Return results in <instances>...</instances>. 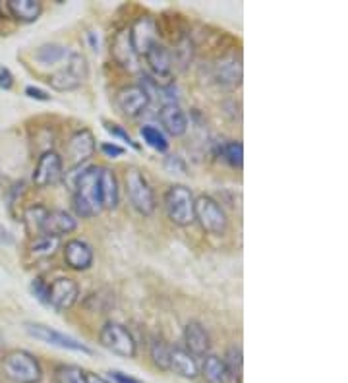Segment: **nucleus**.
Returning <instances> with one entry per match:
<instances>
[{"label": "nucleus", "instance_id": "f257e3e1", "mask_svg": "<svg viewBox=\"0 0 348 383\" xmlns=\"http://www.w3.org/2000/svg\"><path fill=\"white\" fill-rule=\"evenodd\" d=\"M101 167L82 168V173L74 180V211L82 219H92L103 211V196H101Z\"/></svg>", "mask_w": 348, "mask_h": 383}, {"label": "nucleus", "instance_id": "f03ea898", "mask_svg": "<svg viewBox=\"0 0 348 383\" xmlns=\"http://www.w3.org/2000/svg\"><path fill=\"white\" fill-rule=\"evenodd\" d=\"M165 211L176 226H190L196 221V198L184 184H174L165 194Z\"/></svg>", "mask_w": 348, "mask_h": 383}, {"label": "nucleus", "instance_id": "7ed1b4c3", "mask_svg": "<svg viewBox=\"0 0 348 383\" xmlns=\"http://www.w3.org/2000/svg\"><path fill=\"white\" fill-rule=\"evenodd\" d=\"M124 186H126V196L132 203V208L140 213V215L150 217L155 211V192L147 182L145 175L141 173L138 167L126 168L124 173Z\"/></svg>", "mask_w": 348, "mask_h": 383}, {"label": "nucleus", "instance_id": "20e7f679", "mask_svg": "<svg viewBox=\"0 0 348 383\" xmlns=\"http://www.w3.org/2000/svg\"><path fill=\"white\" fill-rule=\"evenodd\" d=\"M2 370L10 382L39 383L43 380V368L34 354L25 350H12L2 360Z\"/></svg>", "mask_w": 348, "mask_h": 383}, {"label": "nucleus", "instance_id": "39448f33", "mask_svg": "<svg viewBox=\"0 0 348 383\" xmlns=\"http://www.w3.org/2000/svg\"><path fill=\"white\" fill-rule=\"evenodd\" d=\"M87 74H89V70H87L85 57L80 52H70L64 66L58 68L55 74H50L49 84L57 92H72L85 82Z\"/></svg>", "mask_w": 348, "mask_h": 383}, {"label": "nucleus", "instance_id": "423d86ee", "mask_svg": "<svg viewBox=\"0 0 348 383\" xmlns=\"http://www.w3.org/2000/svg\"><path fill=\"white\" fill-rule=\"evenodd\" d=\"M99 342L113 354H118L122 359H133L138 352V345L133 335L128 331V327L116 321H107L101 327Z\"/></svg>", "mask_w": 348, "mask_h": 383}, {"label": "nucleus", "instance_id": "0eeeda50", "mask_svg": "<svg viewBox=\"0 0 348 383\" xmlns=\"http://www.w3.org/2000/svg\"><path fill=\"white\" fill-rule=\"evenodd\" d=\"M196 221L209 234H223L229 226V217L224 209L211 196H199L196 200Z\"/></svg>", "mask_w": 348, "mask_h": 383}, {"label": "nucleus", "instance_id": "6e6552de", "mask_svg": "<svg viewBox=\"0 0 348 383\" xmlns=\"http://www.w3.org/2000/svg\"><path fill=\"white\" fill-rule=\"evenodd\" d=\"M25 331L31 335L37 341L47 342V345H52V347H58V349H66V350H75V352H83V354H92V349L85 347L83 342L75 341L68 335L60 333L57 329H52L49 325L45 324H25Z\"/></svg>", "mask_w": 348, "mask_h": 383}, {"label": "nucleus", "instance_id": "1a4fd4ad", "mask_svg": "<svg viewBox=\"0 0 348 383\" xmlns=\"http://www.w3.org/2000/svg\"><path fill=\"white\" fill-rule=\"evenodd\" d=\"M116 107L128 118L140 117L141 113L150 105V92L143 85H126L116 93Z\"/></svg>", "mask_w": 348, "mask_h": 383}, {"label": "nucleus", "instance_id": "9d476101", "mask_svg": "<svg viewBox=\"0 0 348 383\" xmlns=\"http://www.w3.org/2000/svg\"><path fill=\"white\" fill-rule=\"evenodd\" d=\"M80 296V287L70 277H60L49 284V306L57 312H66L74 306Z\"/></svg>", "mask_w": 348, "mask_h": 383}, {"label": "nucleus", "instance_id": "9b49d317", "mask_svg": "<svg viewBox=\"0 0 348 383\" xmlns=\"http://www.w3.org/2000/svg\"><path fill=\"white\" fill-rule=\"evenodd\" d=\"M62 157L57 151H45L34 171V182L39 188L55 186L62 178Z\"/></svg>", "mask_w": 348, "mask_h": 383}, {"label": "nucleus", "instance_id": "f8f14e48", "mask_svg": "<svg viewBox=\"0 0 348 383\" xmlns=\"http://www.w3.org/2000/svg\"><path fill=\"white\" fill-rule=\"evenodd\" d=\"M110 55L118 66L126 68V70H138V52L133 49L132 37H130V29H122L115 35L113 45H110Z\"/></svg>", "mask_w": 348, "mask_h": 383}, {"label": "nucleus", "instance_id": "ddd939ff", "mask_svg": "<svg viewBox=\"0 0 348 383\" xmlns=\"http://www.w3.org/2000/svg\"><path fill=\"white\" fill-rule=\"evenodd\" d=\"M75 229H78V221L74 215H70L64 209H49V213L43 221L41 236L60 238L62 234L74 233Z\"/></svg>", "mask_w": 348, "mask_h": 383}, {"label": "nucleus", "instance_id": "4468645a", "mask_svg": "<svg viewBox=\"0 0 348 383\" xmlns=\"http://www.w3.org/2000/svg\"><path fill=\"white\" fill-rule=\"evenodd\" d=\"M64 261L74 271H85L93 266V248L87 242L72 238L64 246Z\"/></svg>", "mask_w": 348, "mask_h": 383}, {"label": "nucleus", "instance_id": "2eb2a0df", "mask_svg": "<svg viewBox=\"0 0 348 383\" xmlns=\"http://www.w3.org/2000/svg\"><path fill=\"white\" fill-rule=\"evenodd\" d=\"M95 136H93L92 130H87V128H83L80 132H75L72 138H70V142H68V155L72 159V163L74 165H82L85 163L87 159L93 157V153H95Z\"/></svg>", "mask_w": 348, "mask_h": 383}, {"label": "nucleus", "instance_id": "dca6fc26", "mask_svg": "<svg viewBox=\"0 0 348 383\" xmlns=\"http://www.w3.org/2000/svg\"><path fill=\"white\" fill-rule=\"evenodd\" d=\"M184 342L191 356H208L211 349V337L199 321H190L184 327Z\"/></svg>", "mask_w": 348, "mask_h": 383}, {"label": "nucleus", "instance_id": "f3484780", "mask_svg": "<svg viewBox=\"0 0 348 383\" xmlns=\"http://www.w3.org/2000/svg\"><path fill=\"white\" fill-rule=\"evenodd\" d=\"M130 37H132V45L138 57L145 55L153 43H157V29L151 17H140L136 20V24L130 27Z\"/></svg>", "mask_w": 348, "mask_h": 383}, {"label": "nucleus", "instance_id": "a211bd4d", "mask_svg": "<svg viewBox=\"0 0 348 383\" xmlns=\"http://www.w3.org/2000/svg\"><path fill=\"white\" fill-rule=\"evenodd\" d=\"M159 120L165 128L166 132L174 136V138H182L184 133L188 132V117L182 108L174 103H168L159 110Z\"/></svg>", "mask_w": 348, "mask_h": 383}, {"label": "nucleus", "instance_id": "6ab92c4d", "mask_svg": "<svg viewBox=\"0 0 348 383\" xmlns=\"http://www.w3.org/2000/svg\"><path fill=\"white\" fill-rule=\"evenodd\" d=\"M143 57H145V62L151 68V72L157 75V78H165V75L171 74V70H173V57H171V52H168L165 45H161L159 41L153 43Z\"/></svg>", "mask_w": 348, "mask_h": 383}, {"label": "nucleus", "instance_id": "aec40b11", "mask_svg": "<svg viewBox=\"0 0 348 383\" xmlns=\"http://www.w3.org/2000/svg\"><path fill=\"white\" fill-rule=\"evenodd\" d=\"M171 370L186 380H196L199 375V366L196 359L188 350L178 349V347L171 349Z\"/></svg>", "mask_w": 348, "mask_h": 383}, {"label": "nucleus", "instance_id": "412c9836", "mask_svg": "<svg viewBox=\"0 0 348 383\" xmlns=\"http://www.w3.org/2000/svg\"><path fill=\"white\" fill-rule=\"evenodd\" d=\"M101 196H103V208L115 209L120 201V188H118V178L115 171L107 167H101Z\"/></svg>", "mask_w": 348, "mask_h": 383}, {"label": "nucleus", "instance_id": "4be33fe9", "mask_svg": "<svg viewBox=\"0 0 348 383\" xmlns=\"http://www.w3.org/2000/svg\"><path fill=\"white\" fill-rule=\"evenodd\" d=\"M8 10L17 22L31 24L43 14V4L39 0H8Z\"/></svg>", "mask_w": 348, "mask_h": 383}, {"label": "nucleus", "instance_id": "5701e85b", "mask_svg": "<svg viewBox=\"0 0 348 383\" xmlns=\"http://www.w3.org/2000/svg\"><path fill=\"white\" fill-rule=\"evenodd\" d=\"M199 374L203 375V380L208 383H229V380H231L224 360L215 356V354H208L203 359Z\"/></svg>", "mask_w": 348, "mask_h": 383}, {"label": "nucleus", "instance_id": "b1692460", "mask_svg": "<svg viewBox=\"0 0 348 383\" xmlns=\"http://www.w3.org/2000/svg\"><path fill=\"white\" fill-rule=\"evenodd\" d=\"M217 80L224 85H238L242 82V64L236 57H224L215 66Z\"/></svg>", "mask_w": 348, "mask_h": 383}, {"label": "nucleus", "instance_id": "393cba45", "mask_svg": "<svg viewBox=\"0 0 348 383\" xmlns=\"http://www.w3.org/2000/svg\"><path fill=\"white\" fill-rule=\"evenodd\" d=\"M70 57V50L60 47V45H43L39 49L35 50V59L41 66H57V64H64L66 59Z\"/></svg>", "mask_w": 348, "mask_h": 383}, {"label": "nucleus", "instance_id": "a878e982", "mask_svg": "<svg viewBox=\"0 0 348 383\" xmlns=\"http://www.w3.org/2000/svg\"><path fill=\"white\" fill-rule=\"evenodd\" d=\"M49 213V209L45 208V205H31V208L25 209L24 213V223L25 229H27V233L31 234V236H41V229H43V221H45V217Z\"/></svg>", "mask_w": 348, "mask_h": 383}, {"label": "nucleus", "instance_id": "bb28decb", "mask_svg": "<svg viewBox=\"0 0 348 383\" xmlns=\"http://www.w3.org/2000/svg\"><path fill=\"white\" fill-rule=\"evenodd\" d=\"M60 248V238H55V236H37L31 246H29V254L37 259L50 258L55 256L57 250Z\"/></svg>", "mask_w": 348, "mask_h": 383}, {"label": "nucleus", "instance_id": "cd10ccee", "mask_svg": "<svg viewBox=\"0 0 348 383\" xmlns=\"http://www.w3.org/2000/svg\"><path fill=\"white\" fill-rule=\"evenodd\" d=\"M150 354L153 364L163 370V372H168L171 370V347H166L165 341L161 339H153L150 347Z\"/></svg>", "mask_w": 348, "mask_h": 383}, {"label": "nucleus", "instance_id": "c85d7f7f", "mask_svg": "<svg viewBox=\"0 0 348 383\" xmlns=\"http://www.w3.org/2000/svg\"><path fill=\"white\" fill-rule=\"evenodd\" d=\"M141 138H143V142L147 143L150 147H153L155 151H161V153H165L168 150V140H166V136L161 130H159L157 126H151L145 124L140 130Z\"/></svg>", "mask_w": 348, "mask_h": 383}, {"label": "nucleus", "instance_id": "c756f323", "mask_svg": "<svg viewBox=\"0 0 348 383\" xmlns=\"http://www.w3.org/2000/svg\"><path fill=\"white\" fill-rule=\"evenodd\" d=\"M57 383H87V372L78 366H58L55 370Z\"/></svg>", "mask_w": 348, "mask_h": 383}, {"label": "nucleus", "instance_id": "7c9ffc66", "mask_svg": "<svg viewBox=\"0 0 348 383\" xmlns=\"http://www.w3.org/2000/svg\"><path fill=\"white\" fill-rule=\"evenodd\" d=\"M223 157L231 167L240 168L244 163V145L240 142H226L223 145Z\"/></svg>", "mask_w": 348, "mask_h": 383}, {"label": "nucleus", "instance_id": "2f4dec72", "mask_svg": "<svg viewBox=\"0 0 348 383\" xmlns=\"http://www.w3.org/2000/svg\"><path fill=\"white\" fill-rule=\"evenodd\" d=\"M224 364H226V370H229L231 377L240 380L242 377V350L238 349V347H232V349L229 350V354H226Z\"/></svg>", "mask_w": 348, "mask_h": 383}, {"label": "nucleus", "instance_id": "473e14b6", "mask_svg": "<svg viewBox=\"0 0 348 383\" xmlns=\"http://www.w3.org/2000/svg\"><path fill=\"white\" fill-rule=\"evenodd\" d=\"M29 289H31V294H34L35 298L39 300L41 304H45V306H49V284L45 283L43 279H34Z\"/></svg>", "mask_w": 348, "mask_h": 383}, {"label": "nucleus", "instance_id": "72a5a7b5", "mask_svg": "<svg viewBox=\"0 0 348 383\" xmlns=\"http://www.w3.org/2000/svg\"><path fill=\"white\" fill-rule=\"evenodd\" d=\"M105 130H107L108 133H113L115 138H120V140H124L126 143H130L132 147H138V145H136V142H133L132 138H130V133L122 130V126L113 124V122H105Z\"/></svg>", "mask_w": 348, "mask_h": 383}, {"label": "nucleus", "instance_id": "f704fd0d", "mask_svg": "<svg viewBox=\"0 0 348 383\" xmlns=\"http://www.w3.org/2000/svg\"><path fill=\"white\" fill-rule=\"evenodd\" d=\"M101 151L107 155V157H120V155H124V147H120V145H116V143H103L101 145Z\"/></svg>", "mask_w": 348, "mask_h": 383}, {"label": "nucleus", "instance_id": "c9c22d12", "mask_svg": "<svg viewBox=\"0 0 348 383\" xmlns=\"http://www.w3.org/2000/svg\"><path fill=\"white\" fill-rule=\"evenodd\" d=\"M14 85V75L10 74L8 68L0 66V89H10Z\"/></svg>", "mask_w": 348, "mask_h": 383}, {"label": "nucleus", "instance_id": "e433bc0d", "mask_svg": "<svg viewBox=\"0 0 348 383\" xmlns=\"http://www.w3.org/2000/svg\"><path fill=\"white\" fill-rule=\"evenodd\" d=\"M25 95L27 97H31V99L37 101H49L50 95L47 92H43L39 87H34V85H29V87H25Z\"/></svg>", "mask_w": 348, "mask_h": 383}, {"label": "nucleus", "instance_id": "4c0bfd02", "mask_svg": "<svg viewBox=\"0 0 348 383\" xmlns=\"http://www.w3.org/2000/svg\"><path fill=\"white\" fill-rule=\"evenodd\" d=\"M108 377L113 380L115 383H143L140 382V380H136V377H132V375H126L122 374V372H108Z\"/></svg>", "mask_w": 348, "mask_h": 383}, {"label": "nucleus", "instance_id": "58836bf2", "mask_svg": "<svg viewBox=\"0 0 348 383\" xmlns=\"http://www.w3.org/2000/svg\"><path fill=\"white\" fill-rule=\"evenodd\" d=\"M166 168H180V173L186 171V165H184V161L178 155H171V157H166Z\"/></svg>", "mask_w": 348, "mask_h": 383}, {"label": "nucleus", "instance_id": "ea45409f", "mask_svg": "<svg viewBox=\"0 0 348 383\" xmlns=\"http://www.w3.org/2000/svg\"><path fill=\"white\" fill-rule=\"evenodd\" d=\"M87 383H108V382L105 380V377H101V375L87 372Z\"/></svg>", "mask_w": 348, "mask_h": 383}, {"label": "nucleus", "instance_id": "a19ab883", "mask_svg": "<svg viewBox=\"0 0 348 383\" xmlns=\"http://www.w3.org/2000/svg\"><path fill=\"white\" fill-rule=\"evenodd\" d=\"M10 240H12V238H10L8 231L0 226V242H10Z\"/></svg>", "mask_w": 348, "mask_h": 383}]
</instances>
